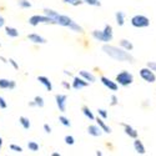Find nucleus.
<instances>
[{"label": "nucleus", "mask_w": 156, "mask_h": 156, "mask_svg": "<svg viewBox=\"0 0 156 156\" xmlns=\"http://www.w3.org/2000/svg\"><path fill=\"white\" fill-rule=\"evenodd\" d=\"M16 87V83L14 80H9V79H0V89H9V90H14Z\"/></svg>", "instance_id": "14"}, {"label": "nucleus", "mask_w": 156, "mask_h": 156, "mask_svg": "<svg viewBox=\"0 0 156 156\" xmlns=\"http://www.w3.org/2000/svg\"><path fill=\"white\" fill-rule=\"evenodd\" d=\"M43 127H44V131H45L46 134H50V133H51V127H50V125H49V124H44V126H43Z\"/></svg>", "instance_id": "38"}, {"label": "nucleus", "mask_w": 156, "mask_h": 156, "mask_svg": "<svg viewBox=\"0 0 156 156\" xmlns=\"http://www.w3.org/2000/svg\"><path fill=\"white\" fill-rule=\"evenodd\" d=\"M8 108V102L5 101V99L3 96H0V109H6Z\"/></svg>", "instance_id": "34"}, {"label": "nucleus", "mask_w": 156, "mask_h": 156, "mask_svg": "<svg viewBox=\"0 0 156 156\" xmlns=\"http://www.w3.org/2000/svg\"><path fill=\"white\" fill-rule=\"evenodd\" d=\"M96 122H98V125L102 129V131H104V133H106V134H111V133H112L111 127H110L109 125H106V122L104 121L102 118H98V119H96Z\"/></svg>", "instance_id": "18"}, {"label": "nucleus", "mask_w": 156, "mask_h": 156, "mask_svg": "<svg viewBox=\"0 0 156 156\" xmlns=\"http://www.w3.org/2000/svg\"><path fill=\"white\" fill-rule=\"evenodd\" d=\"M34 101H35V104H36V106H37V108H44V105H45L44 99H43L41 96H39V95L34 98Z\"/></svg>", "instance_id": "27"}, {"label": "nucleus", "mask_w": 156, "mask_h": 156, "mask_svg": "<svg viewBox=\"0 0 156 156\" xmlns=\"http://www.w3.org/2000/svg\"><path fill=\"white\" fill-rule=\"evenodd\" d=\"M89 81L87 80H85L84 77H81V76H74V79H73V89L74 90H76V91H79V90H81V89H84V87H86V86H89Z\"/></svg>", "instance_id": "9"}, {"label": "nucleus", "mask_w": 156, "mask_h": 156, "mask_svg": "<svg viewBox=\"0 0 156 156\" xmlns=\"http://www.w3.org/2000/svg\"><path fill=\"white\" fill-rule=\"evenodd\" d=\"M79 75H80L81 77H84L85 80H87L90 84H93V83H95V81H96L95 75H94L93 73L87 71V70H81V71H79Z\"/></svg>", "instance_id": "15"}, {"label": "nucleus", "mask_w": 156, "mask_h": 156, "mask_svg": "<svg viewBox=\"0 0 156 156\" xmlns=\"http://www.w3.org/2000/svg\"><path fill=\"white\" fill-rule=\"evenodd\" d=\"M115 80L121 86H129V85H131L134 83V75L131 73L124 70V71H121V73H119L118 75H116Z\"/></svg>", "instance_id": "4"}, {"label": "nucleus", "mask_w": 156, "mask_h": 156, "mask_svg": "<svg viewBox=\"0 0 156 156\" xmlns=\"http://www.w3.org/2000/svg\"><path fill=\"white\" fill-rule=\"evenodd\" d=\"M28 40L31 41L33 44H39V45H44V44L48 43V40L45 37H43L41 35H39V34H35V33L28 35Z\"/></svg>", "instance_id": "11"}, {"label": "nucleus", "mask_w": 156, "mask_h": 156, "mask_svg": "<svg viewBox=\"0 0 156 156\" xmlns=\"http://www.w3.org/2000/svg\"><path fill=\"white\" fill-rule=\"evenodd\" d=\"M55 102L60 112L66 111V104H68V96L65 94H56L55 95Z\"/></svg>", "instance_id": "8"}, {"label": "nucleus", "mask_w": 156, "mask_h": 156, "mask_svg": "<svg viewBox=\"0 0 156 156\" xmlns=\"http://www.w3.org/2000/svg\"><path fill=\"white\" fill-rule=\"evenodd\" d=\"M0 48H2V43H0Z\"/></svg>", "instance_id": "46"}, {"label": "nucleus", "mask_w": 156, "mask_h": 156, "mask_svg": "<svg viewBox=\"0 0 156 156\" xmlns=\"http://www.w3.org/2000/svg\"><path fill=\"white\" fill-rule=\"evenodd\" d=\"M61 154L60 152H53V154H51V156H60Z\"/></svg>", "instance_id": "43"}, {"label": "nucleus", "mask_w": 156, "mask_h": 156, "mask_svg": "<svg viewBox=\"0 0 156 156\" xmlns=\"http://www.w3.org/2000/svg\"><path fill=\"white\" fill-rule=\"evenodd\" d=\"M62 3L73 5V6H79V5L84 4V0H62Z\"/></svg>", "instance_id": "26"}, {"label": "nucleus", "mask_w": 156, "mask_h": 156, "mask_svg": "<svg viewBox=\"0 0 156 156\" xmlns=\"http://www.w3.org/2000/svg\"><path fill=\"white\" fill-rule=\"evenodd\" d=\"M9 64H10L11 66L14 68L15 70H19V64H18V62H16L14 59H11V58H10V59H9Z\"/></svg>", "instance_id": "35"}, {"label": "nucleus", "mask_w": 156, "mask_h": 156, "mask_svg": "<svg viewBox=\"0 0 156 156\" xmlns=\"http://www.w3.org/2000/svg\"><path fill=\"white\" fill-rule=\"evenodd\" d=\"M84 3L90 5V6H101L100 0H84Z\"/></svg>", "instance_id": "29"}, {"label": "nucleus", "mask_w": 156, "mask_h": 156, "mask_svg": "<svg viewBox=\"0 0 156 156\" xmlns=\"http://www.w3.org/2000/svg\"><path fill=\"white\" fill-rule=\"evenodd\" d=\"M91 36L95 39L96 41H100V43H104V44H109L112 37H114V34H112V27L110 24H106L104 30H93L91 31Z\"/></svg>", "instance_id": "3"}, {"label": "nucleus", "mask_w": 156, "mask_h": 156, "mask_svg": "<svg viewBox=\"0 0 156 156\" xmlns=\"http://www.w3.org/2000/svg\"><path fill=\"white\" fill-rule=\"evenodd\" d=\"M5 34L9 36V37H18L20 34H19V30L12 28V27H5Z\"/></svg>", "instance_id": "19"}, {"label": "nucleus", "mask_w": 156, "mask_h": 156, "mask_svg": "<svg viewBox=\"0 0 156 156\" xmlns=\"http://www.w3.org/2000/svg\"><path fill=\"white\" fill-rule=\"evenodd\" d=\"M59 121H60V124H61V125L66 126V127H70V126H71L70 120L66 118V116H64V115H60V116H59Z\"/></svg>", "instance_id": "25"}, {"label": "nucleus", "mask_w": 156, "mask_h": 156, "mask_svg": "<svg viewBox=\"0 0 156 156\" xmlns=\"http://www.w3.org/2000/svg\"><path fill=\"white\" fill-rule=\"evenodd\" d=\"M44 14L53 19L55 25H60V27H64V28H69L70 30H73L75 33H80V34L84 33V29H83L81 25H79L76 21H74L69 15L60 14L59 11L53 10V9H49V8L44 9Z\"/></svg>", "instance_id": "1"}, {"label": "nucleus", "mask_w": 156, "mask_h": 156, "mask_svg": "<svg viewBox=\"0 0 156 156\" xmlns=\"http://www.w3.org/2000/svg\"><path fill=\"white\" fill-rule=\"evenodd\" d=\"M140 76H141V79H142V80H145V81H146V83H149V84H152V83H155V81H156V75H155V71H154V70H151L149 66L142 68V69L140 70Z\"/></svg>", "instance_id": "7"}, {"label": "nucleus", "mask_w": 156, "mask_h": 156, "mask_svg": "<svg viewBox=\"0 0 156 156\" xmlns=\"http://www.w3.org/2000/svg\"><path fill=\"white\" fill-rule=\"evenodd\" d=\"M115 19H116V24L119 25V27H122L125 24V14L122 11H116L115 12Z\"/></svg>", "instance_id": "20"}, {"label": "nucleus", "mask_w": 156, "mask_h": 156, "mask_svg": "<svg viewBox=\"0 0 156 156\" xmlns=\"http://www.w3.org/2000/svg\"><path fill=\"white\" fill-rule=\"evenodd\" d=\"M110 104H111V106H116L119 104V99L116 95H111L110 96Z\"/></svg>", "instance_id": "33"}, {"label": "nucleus", "mask_w": 156, "mask_h": 156, "mask_svg": "<svg viewBox=\"0 0 156 156\" xmlns=\"http://www.w3.org/2000/svg\"><path fill=\"white\" fill-rule=\"evenodd\" d=\"M18 5L21 9H30L31 8V3L29 0H18Z\"/></svg>", "instance_id": "24"}, {"label": "nucleus", "mask_w": 156, "mask_h": 156, "mask_svg": "<svg viewBox=\"0 0 156 156\" xmlns=\"http://www.w3.org/2000/svg\"><path fill=\"white\" fill-rule=\"evenodd\" d=\"M0 60H2L4 64H8V62H9V60H8V59H5L4 56H0Z\"/></svg>", "instance_id": "40"}, {"label": "nucleus", "mask_w": 156, "mask_h": 156, "mask_svg": "<svg viewBox=\"0 0 156 156\" xmlns=\"http://www.w3.org/2000/svg\"><path fill=\"white\" fill-rule=\"evenodd\" d=\"M134 149L140 155H145L146 154V149H145L144 144H142V142L139 139H135V141H134Z\"/></svg>", "instance_id": "17"}, {"label": "nucleus", "mask_w": 156, "mask_h": 156, "mask_svg": "<svg viewBox=\"0 0 156 156\" xmlns=\"http://www.w3.org/2000/svg\"><path fill=\"white\" fill-rule=\"evenodd\" d=\"M146 66H149L151 70H154V71L156 73V61H149Z\"/></svg>", "instance_id": "36"}, {"label": "nucleus", "mask_w": 156, "mask_h": 156, "mask_svg": "<svg viewBox=\"0 0 156 156\" xmlns=\"http://www.w3.org/2000/svg\"><path fill=\"white\" fill-rule=\"evenodd\" d=\"M98 114H99L100 118H102L104 120H106L109 118V112L105 109H98Z\"/></svg>", "instance_id": "30"}, {"label": "nucleus", "mask_w": 156, "mask_h": 156, "mask_svg": "<svg viewBox=\"0 0 156 156\" xmlns=\"http://www.w3.org/2000/svg\"><path fill=\"white\" fill-rule=\"evenodd\" d=\"M120 46L124 48V49L127 50V51H131V50L134 49L133 43L130 41V40H127V39H121V40H120Z\"/></svg>", "instance_id": "21"}, {"label": "nucleus", "mask_w": 156, "mask_h": 156, "mask_svg": "<svg viewBox=\"0 0 156 156\" xmlns=\"http://www.w3.org/2000/svg\"><path fill=\"white\" fill-rule=\"evenodd\" d=\"M28 23H29V25H31V27H37L39 24H54L55 25L54 20L51 19V18H49L48 15H45V14L44 15L35 14V15H33V16L29 18Z\"/></svg>", "instance_id": "5"}, {"label": "nucleus", "mask_w": 156, "mask_h": 156, "mask_svg": "<svg viewBox=\"0 0 156 156\" xmlns=\"http://www.w3.org/2000/svg\"><path fill=\"white\" fill-rule=\"evenodd\" d=\"M131 25L134 28H137V29H141V28H147L150 25V19L145 15H141V14H137V15H134L131 18Z\"/></svg>", "instance_id": "6"}, {"label": "nucleus", "mask_w": 156, "mask_h": 156, "mask_svg": "<svg viewBox=\"0 0 156 156\" xmlns=\"http://www.w3.org/2000/svg\"><path fill=\"white\" fill-rule=\"evenodd\" d=\"M64 141L66 142L68 145H74L75 144V139L71 135H66V136H65V139H64Z\"/></svg>", "instance_id": "32"}, {"label": "nucleus", "mask_w": 156, "mask_h": 156, "mask_svg": "<svg viewBox=\"0 0 156 156\" xmlns=\"http://www.w3.org/2000/svg\"><path fill=\"white\" fill-rule=\"evenodd\" d=\"M81 111H83V114L86 116V118L89 119V120H95V116H94V114H93V111L90 110L87 106H83V109H81Z\"/></svg>", "instance_id": "23"}, {"label": "nucleus", "mask_w": 156, "mask_h": 156, "mask_svg": "<svg viewBox=\"0 0 156 156\" xmlns=\"http://www.w3.org/2000/svg\"><path fill=\"white\" fill-rule=\"evenodd\" d=\"M100 81H101V84H102L104 86H106L109 90H111V91H118L119 84L116 83V80L112 81L111 79H109V77H106V76H101V77H100Z\"/></svg>", "instance_id": "10"}, {"label": "nucleus", "mask_w": 156, "mask_h": 156, "mask_svg": "<svg viewBox=\"0 0 156 156\" xmlns=\"http://www.w3.org/2000/svg\"><path fill=\"white\" fill-rule=\"evenodd\" d=\"M4 25H5V19L3 15H0V28H3Z\"/></svg>", "instance_id": "39"}, {"label": "nucleus", "mask_w": 156, "mask_h": 156, "mask_svg": "<svg viewBox=\"0 0 156 156\" xmlns=\"http://www.w3.org/2000/svg\"><path fill=\"white\" fill-rule=\"evenodd\" d=\"M19 122H20V125H21L25 130H29L30 126H31L30 120H29L28 118H25V116H20V118H19Z\"/></svg>", "instance_id": "22"}, {"label": "nucleus", "mask_w": 156, "mask_h": 156, "mask_svg": "<svg viewBox=\"0 0 156 156\" xmlns=\"http://www.w3.org/2000/svg\"><path fill=\"white\" fill-rule=\"evenodd\" d=\"M61 86H62L64 89H66V90H70V89L73 87V85H70L68 81H61Z\"/></svg>", "instance_id": "37"}, {"label": "nucleus", "mask_w": 156, "mask_h": 156, "mask_svg": "<svg viewBox=\"0 0 156 156\" xmlns=\"http://www.w3.org/2000/svg\"><path fill=\"white\" fill-rule=\"evenodd\" d=\"M122 126H124V131H125V134H126L129 137H131V139H137V136H139L137 130H135L133 126H130V125H127V124H122Z\"/></svg>", "instance_id": "13"}, {"label": "nucleus", "mask_w": 156, "mask_h": 156, "mask_svg": "<svg viewBox=\"0 0 156 156\" xmlns=\"http://www.w3.org/2000/svg\"><path fill=\"white\" fill-rule=\"evenodd\" d=\"M29 106H30V108H35V106H36L35 101H30V102H29Z\"/></svg>", "instance_id": "41"}, {"label": "nucleus", "mask_w": 156, "mask_h": 156, "mask_svg": "<svg viewBox=\"0 0 156 156\" xmlns=\"http://www.w3.org/2000/svg\"><path fill=\"white\" fill-rule=\"evenodd\" d=\"M37 81L40 83L41 85H44L48 91H51V90H53V84H51V81L49 80V77L40 75V76H37Z\"/></svg>", "instance_id": "16"}, {"label": "nucleus", "mask_w": 156, "mask_h": 156, "mask_svg": "<svg viewBox=\"0 0 156 156\" xmlns=\"http://www.w3.org/2000/svg\"><path fill=\"white\" fill-rule=\"evenodd\" d=\"M9 149L11 150V151H14V152H23V147L21 146H19V145H16V144H10L9 145Z\"/></svg>", "instance_id": "31"}, {"label": "nucleus", "mask_w": 156, "mask_h": 156, "mask_svg": "<svg viewBox=\"0 0 156 156\" xmlns=\"http://www.w3.org/2000/svg\"><path fill=\"white\" fill-rule=\"evenodd\" d=\"M64 74H65V75H69V76L71 75V73H70V71H68V70H64Z\"/></svg>", "instance_id": "44"}, {"label": "nucleus", "mask_w": 156, "mask_h": 156, "mask_svg": "<svg viewBox=\"0 0 156 156\" xmlns=\"http://www.w3.org/2000/svg\"><path fill=\"white\" fill-rule=\"evenodd\" d=\"M102 51L105 53L109 58L116 60V61H125V62H134V56L130 54V51L125 50L124 48L114 46L110 44H105L102 46Z\"/></svg>", "instance_id": "2"}, {"label": "nucleus", "mask_w": 156, "mask_h": 156, "mask_svg": "<svg viewBox=\"0 0 156 156\" xmlns=\"http://www.w3.org/2000/svg\"><path fill=\"white\" fill-rule=\"evenodd\" d=\"M3 142H4V141H3V139L0 137V151H2V147H3Z\"/></svg>", "instance_id": "42"}, {"label": "nucleus", "mask_w": 156, "mask_h": 156, "mask_svg": "<svg viewBox=\"0 0 156 156\" xmlns=\"http://www.w3.org/2000/svg\"><path fill=\"white\" fill-rule=\"evenodd\" d=\"M96 155H98V156H101V155H102V152H101V151H96Z\"/></svg>", "instance_id": "45"}, {"label": "nucleus", "mask_w": 156, "mask_h": 156, "mask_svg": "<svg viewBox=\"0 0 156 156\" xmlns=\"http://www.w3.org/2000/svg\"><path fill=\"white\" fill-rule=\"evenodd\" d=\"M28 149H29L30 151L35 152V151L39 150V144H37V142H35V141H29V142H28Z\"/></svg>", "instance_id": "28"}, {"label": "nucleus", "mask_w": 156, "mask_h": 156, "mask_svg": "<svg viewBox=\"0 0 156 156\" xmlns=\"http://www.w3.org/2000/svg\"><path fill=\"white\" fill-rule=\"evenodd\" d=\"M102 129L99 126V125H89L87 126V134L91 135L94 137H99L102 135Z\"/></svg>", "instance_id": "12"}]
</instances>
